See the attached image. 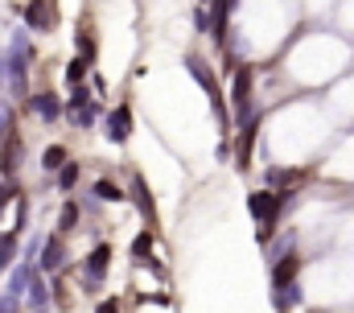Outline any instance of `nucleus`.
<instances>
[{
	"label": "nucleus",
	"mask_w": 354,
	"mask_h": 313,
	"mask_svg": "<svg viewBox=\"0 0 354 313\" xmlns=\"http://www.w3.org/2000/svg\"><path fill=\"white\" fill-rule=\"evenodd\" d=\"M186 70L198 78V87H202V95L210 99V111H214V120H219V128L227 132L231 128V111H227V103H223V91H219V78H214V70L198 58V54H190L186 58Z\"/></svg>",
	"instance_id": "1"
},
{
	"label": "nucleus",
	"mask_w": 354,
	"mask_h": 313,
	"mask_svg": "<svg viewBox=\"0 0 354 313\" xmlns=\"http://www.w3.org/2000/svg\"><path fill=\"white\" fill-rule=\"evenodd\" d=\"M280 194L276 190H252L247 194V211L256 215V223H260V244H272V231L280 227Z\"/></svg>",
	"instance_id": "2"
},
{
	"label": "nucleus",
	"mask_w": 354,
	"mask_h": 313,
	"mask_svg": "<svg viewBox=\"0 0 354 313\" xmlns=\"http://www.w3.org/2000/svg\"><path fill=\"white\" fill-rule=\"evenodd\" d=\"M231 103H235V120L243 128L256 124V95H252V66H239L231 78Z\"/></svg>",
	"instance_id": "3"
},
{
	"label": "nucleus",
	"mask_w": 354,
	"mask_h": 313,
	"mask_svg": "<svg viewBox=\"0 0 354 313\" xmlns=\"http://www.w3.org/2000/svg\"><path fill=\"white\" fill-rule=\"evenodd\" d=\"M103 132H107L111 144H128V136H132V107H128V103L111 107V111L103 116Z\"/></svg>",
	"instance_id": "4"
},
{
	"label": "nucleus",
	"mask_w": 354,
	"mask_h": 313,
	"mask_svg": "<svg viewBox=\"0 0 354 313\" xmlns=\"http://www.w3.org/2000/svg\"><path fill=\"white\" fill-rule=\"evenodd\" d=\"M107 264H111V248H107V244H95V248H91V256H87V289H91V293L103 285Z\"/></svg>",
	"instance_id": "5"
},
{
	"label": "nucleus",
	"mask_w": 354,
	"mask_h": 313,
	"mask_svg": "<svg viewBox=\"0 0 354 313\" xmlns=\"http://www.w3.org/2000/svg\"><path fill=\"white\" fill-rule=\"evenodd\" d=\"M128 198L136 202V211L144 215V223H157V202H153V190H148V182H144L140 173H132V190H128Z\"/></svg>",
	"instance_id": "6"
},
{
	"label": "nucleus",
	"mask_w": 354,
	"mask_h": 313,
	"mask_svg": "<svg viewBox=\"0 0 354 313\" xmlns=\"http://www.w3.org/2000/svg\"><path fill=\"white\" fill-rule=\"evenodd\" d=\"M29 107H33V111H37V116H41L45 124H54V120H62V111H66V107H62V99H58L54 91H37V95L29 99Z\"/></svg>",
	"instance_id": "7"
},
{
	"label": "nucleus",
	"mask_w": 354,
	"mask_h": 313,
	"mask_svg": "<svg viewBox=\"0 0 354 313\" xmlns=\"http://www.w3.org/2000/svg\"><path fill=\"white\" fill-rule=\"evenodd\" d=\"M66 120H70L74 128H95V124L103 120V111H99V103H95V99H91V103H74V107L66 103Z\"/></svg>",
	"instance_id": "8"
},
{
	"label": "nucleus",
	"mask_w": 354,
	"mask_h": 313,
	"mask_svg": "<svg viewBox=\"0 0 354 313\" xmlns=\"http://www.w3.org/2000/svg\"><path fill=\"white\" fill-rule=\"evenodd\" d=\"M62 264H66V248H62L58 235H49V239L41 244V268H45V272H58Z\"/></svg>",
	"instance_id": "9"
},
{
	"label": "nucleus",
	"mask_w": 354,
	"mask_h": 313,
	"mask_svg": "<svg viewBox=\"0 0 354 313\" xmlns=\"http://www.w3.org/2000/svg\"><path fill=\"white\" fill-rule=\"evenodd\" d=\"M132 260H136V264H148V268L157 264V260H153V231H140V235L132 239Z\"/></svg>",
	"instance_id": "10"
},
{
	"label": "nucleus",
	"mask_w": 354,
	"mask_h": 313,
	"mask_svg": "<svg viewBox=\"0 0 354 313\" xmlns=\"http://www.w3.org/2000/svg\"><path fill=\"white\" fill-rule=\"evenodd\" d=\"M25 297H29V305L41 313L45 310V301H49V293H45V281L37 277V268H33V277H29V285H25Z\"/></svg>",
	"instance_id": "11"
},
{
	"label": "nucleus",
	"mask_w": 354,
	"mask_h": 313,
	"mask_svg": "<svg viewBox=\"0 0 354 313\" xmlns=\"http://www.w3.org/2000/svg\"><path fill=\"white\" fill-rule=\"evenodd\" d=\"M25 21H29V29H49V8H45V0H29Z\"/></svg>",
	"instance_id": "12"
},
{
	"label": "nucleus",
	"mask_w": 354,
	"mask_h": 313,
	"mask_svg": "<svg viewBox=\"0 0 354 313\" xmlns=\"http://www.w3.org/2000/svg\"><path fill=\"white\" fill-rule=\"evenodd\" d=\"M8 58H12V62H25V66H33V45H29V37H25V33H12Z\"/></svg>",
	"instance_id": "13"
},
{
	"label": "nucleus",
	"mask_w": 354,
	"mask_h": 313,
	"mask_svg": "<svg viewBox=\"0 0 354 313\" xmlns=\"http://www.w3.org/2000/svg\"><path fill=\"white\" fill-rule=\"evenodd\" d=\"M66 161H70V153H66L62 144H49V149L41 153V169H45V173H58Z\"/></svg>",
	"instance_id": "14"
},
{
	"label": "nucleus",
	"mask_w": 354,
	"mask_h": 313,
	"mask_svg": "<svg viewBox=\"0 0 354 313\" xmlns=\"http://www.w3.org/2000/svg\"><path fill=\"white\" fill-rule=\"evenodd\" d=\"M91 194H95V202H124V198H128V194H124L115 182H107V177H99Z\"/></svg>",
	"instance_id": "15"
},
{
	"label": "nucleus",
	"mask_w": 354,
	"mask_h": 313,
	"mask_svg": "<svg viewBox=\"0 0 354 313\" xmlns=\"http://www.w3.org/2000/svg\"><path fill=\"white\" fill-rule=\"evenodd\" d=\"M74 186H78V165H74V161H66V165L58 169V190H62V194H70Z\"/></svg>",
	"instance_id": "16"
},
{
	"label": "nucleus",
	"mask_w": 354,
	"mask_h": 313,
	"mask_svg": "<svg viewBox=\"0 0 354 313\" xmlns=\"http://www.w3.org/2000/svg\"><path fill=\"white\" fill-rule=\"evenodd\" d=\"M12 256H16V231H4L0 235V268H8Z\"/></svg>",
	"instance_id": "17"
},
{
	"label": "nucleus",
	"mask_w": 354,
	"mask_h": 313,
	"mask_svg": "<svg viewBox=\"0 0 354 313\" xmlns=\"http://www.w3.org/2000/svg\"><path fill=\"white\" fill-rule=\"evenodd\" d=\"M58 227H62V231H74V227H78V206H74V202H66V206H62Z\"/></svg>",
	"instance_id": "18"
},
{
	"label": "nucleus",
	"mask_w": 354,
	"mask_h": 313,
	"mask_svg": "<svg viewBox=\"0 0 354 313\" xmlns=\"http://www.w3.org/2000/svg\"><path fill=\"white\" fill-rule=\"evenodd\" d=\"M87 66H91V62H82V58H74V62L66 66V83H70V87H78V83H82V74H87Z\"/></svg>",
	"instance_id": "19"
},
{
	"label": "nucleus",
	"mask_w": 354,
	"mask_h": 313,
	"mask_svg": "<svg viewBox=\"0 0 354 313\" xmlns=\"http://www.w3.org/2000/svg\"><path fill=\"white\" fill-rule=\"evenodd\" d=\"M16 149H21V144H16V136H12V140H8V149H4V161H0V169H4V173H12V169H16Z\"/></svg>",
	"instance_id": "20"
},
{
	"label": "nucleus",
	"mask_w": 354,
	"mask_h": 313,
	"mask_svg": "<svg viewBox=\"0 0 354 313\" xmlns=\"http://www.w3.org/2000/svg\"><path fill=\"white\" fill-rule=\"evenodd\" d=\"M8 124H12V107H8V103H0V136L8 132Z\"/></svg>",
	"instance_id": "21"
},
{
	"label": "nucleus",
	"mask_w": 354,
	"mask_h": 313,
	"mask_svg": "<svg viewBox=\"0 0 354 313\" xmlns=\"http://www.w3.org/2000/svg\"><path fill=\"white\" fill-rule=\"evenodd\" d=\"M95 313H120V301H115V297H107V301H99V305H95Z\"/></svg>",
	"instance_id": "22"
},
{
	"label": "nucleus",
	"mask_w": 354,
	"mask_h": 313,
	"mask_svg": "<svg viewBox=\"0 0 354 313\" xmlns=\"http://www.w3.org/2000/svg\"><path fill=\"white\" fill-rule=\"evenodd\" d=\"M12 190H16V186H0V206H4L8 198H12Z\"/></svg>",
	"instance_id": "23"
},
{
	"label": "nucleus",
	"mask_w": 354,
	"mask_h": 313,
	"mask_svg": "<svg viewBox=\"0 0 354 313\" xmlns=\"http://www.w3.org/2000/svg\"><path fill=\"white\" fill-rule=\"evenodd\" d=\"M0 74H4V58H0Z\"/></svg>",
	"instance_id": "24"
}]
</instances>
